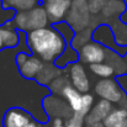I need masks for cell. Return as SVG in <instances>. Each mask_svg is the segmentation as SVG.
I'll return each instance as SVG.
<instances>
[{
	"label": "cell",
	"instance_id": "1",
	"mask_svg": "<svg viewBox=\"0 0 127 127\" xmlns=\"http://www.w3.org/2000/svg\"><path fill=\"white\" fill-rule=\"evenodd\" d=\"M27 46L32 54L46 63H54L65 51L67 42L62 33L53 26L27 32Z\"/></svg>",
	"mask_w": 127,
	"mask_h": 127
},
{
	"label": "cell",
	"instance_id": "2",
	"mask_svg": "<svg viewBox=\"0 0 127 127\" xmlns=\"http://www.w3.org/2000/svg\"><path fill=\"white\" fill-rule=\"evenodd\" d=\"M12 24L17 30L24 32H30L37 29L47 27L52 25L49 22L48 15L42 5H38L29 11H19L12 19Z\"/></svg>",
	"mask_w": 127,
	"mask_h": 127
},
{
	"label": "cell",
	"instance_id": "3",
	"mask_svg": "<svg viewBox=\"0 0 127 127\" xmlns=\"http://www.w3.org/2000/svg\"><path fill=\"white\" fill-rule=\"evenodd\" d=\"M94 91L100 99L107 100L111 104H117L121 109L127 111V95L115 78L100 79L95 85Z\"/></svg>",
	"mask_w": 127,
	"mask_h": 127
},
{
	"label": "cell",
	"instance_id": "4",
	"mask_svg": "<svg viewBox=\"0 0 127 127\" xmlns=\"http://www.w3.org/2000/svg\"><path fill=\"white\" fill-rule=\"evenodd\" d=\"M15 63L19 73L29 80H36L46 64V62H43L37 56L29 54L26 52H19L15 57Z\"/></svg>",
	"mask_w": 127,
	"mask_h": 127
},
{
	"label": "cell",
	"instance_id": "5",
	"mask_svg": "<svg viewBox=\"0 0 127 127\" xmlns=\"http://www.w3.org/2000/svg\"><path fill=\"white\" fill-rule=\"evenodd\" d=\"M91 12L84 0H73L72 7L67 15L65 21L77 31L82 32L91 26Z\"/></svg>",
	"mask_w": 127,
	"mask_h": 127
},
{
	"label": "cell",
	"instance_id": "6",
	"mask_svg": "<svg viewBox=\"0 0 127 127\" xmlns=\"http://www.w3.org/2000/svg\"><path fill=\"white\" fill-rule=\"evenodd\" d=\"M78 52H79V62L85 63L88 65L106 62L107 47H105L104 44L96 42L94 40L83 44L78 49Z\"/></svg>",
	"mask_w": 127,
	"mask_h": 127
},
{
	"label": "cell",
	"instance_id": "7",
	"mask_svg": "<svg viewBox=\"0 0 127 127\" xmlns=\"http://www.w3.org/2000/svg\"><path fill=\"white\" fill-rule=\"evenodd\" d=\"M42 6L44 7L49 22L52 25L64 21L73 4V0H42Z\"/></svg>",
	"mask_w": 127,
	"mask_h": 127
},
{
	"label": "cell",
	"instance_id": "8",
	"mask_svg": "<svg viewBox=\"0 0 127 127\" xmlns=\"http://www.w3.org/2000/svg\"><path fill=\"white\" fill-rule=\"evenodd\" d=\"M69 73V80L77 90H79L82 94L89 93L90 90V80L88 78L86 70L82 62H75L65 68Z\"/></svg>",
	"mask_w": 127,
	"mask_h": 127
},
{
	"label": "cell",
	"instance_id": "9",
	"mask_svg": "<svg viewBox=\"0 0 127 127\" xmlns=\"http://www.w3.org/2000/svg\"><path fill=\"white\" fill-rule=\"evenodd\" d=\"M33 117L22 107H10L2 117V127H26Z\"/></svg>",
	"mask_w": 127,
	"mask_h": 127
},
{
	"label": "cell",
	"instance_id": "10",
	"mask_svg": "<svg viewBox=\"0 0 127 127\" xmlns=\"http://www.w3.org/2000/svg\"><path fill=\"white\" fill-rule=\"evenodd\" d=\"M20 44L19 30L14 26L12 20L0 25V51L15 48Z\"/></svg>",
	"mask_w": 127,
	"mask_h": 127
},
{
	"label": "cell",
	"instance_id": "11",
	"mask_svg": "<svg viewBox=\"0 0 127 127\" xmlns=\"http://www.w3.org/2000/svg\"><path fill=\"white\" fill-rule=\"evenodd\" d=\"M114 110L112 104L107 100L100 99L90 110L88 116L85 117V124H91V122H104L105 119L111 114Z\"/></svg>",
	"mask_w": 127,
	"mask_h": 127
},
{
	"label": "cell",
	"instance_id": "12",
	"mask_svg": "<svg viewBox=\"0 0 127 127\" xmlns=\"http://www.w3.org/2000/svg\"><path fill=\"white\" fill-rule=\"evenodd\" d=\"M61 96L69 104L73 112H79L80 111L82 102H83V94L79 90H77L70 83L64 86V89L61 93Z\"/></svg>",
	"mask_w": 127,
	"mask_h": 127
},
{
	"label": "cell",
	"instance_id": "13",
	"mask_svg": "<svg viewBox=\"0 0 127 127\" xmlns=\"http://www.w3.org/2000/svg\"><path fill=\"white\" fill-rule=\"evenodd\" d=\"M109 26L112 30V35L115 38V43L119 47L127 48V24L121 20V17H117L112 20Z\"/></svg>",
	"mask_w": 127,
	"mask_h": 127
},
{
	"label": "cell",
	"instance_id": "14",
	"mask_svg": "<svg viewBox=\"0 0 127 127\" xmlns=\"http://www.w3.org/2000/svg\"><path fill=\"white\" fill-rule=\"evenodd\" d=\"M64 69H61L58 67L54 65V63H46L43 67L42 72L38 74L37 77V83L43 85V86H48L51 82H54L58 77L62 75Z\"/></svg>",
	"mask_w": 127,
	"mask_h": 127
},
{
	"label": "cell",
	"instance_id": "15",
	"mask_svg": "<svg viewBox=\"0 0 127 127\" xmlns=\"http://www.w3.org/2000/svg\"><path fill=\"white\" fill-rule=\"evenodd\" d=\"M38 0H1L2 9L19 11H29L36 6H38Z\"/></svg>",
	"mask_w": 127,
	"mask_h": 127
},
{
	"label": "cell",
	"instance_id": "16",
	"mask_svg": "<svg viewBox=\"0 0 127 127\" xmlns=\"http://www.w3.org/2000/svg\"><path fill=\"white\" fill-rule=\"evenodd\" d=\"M89 70L95 74L96 77H99L100 79H110L114 75L116 77V72L114 69L112 65H110L106 62L102 63H95V64H90L89 65Z\"/></svg>",
	"mask_w": 127,
	"mask_h": 127
},
{
	"label": "cell",
	"instance_id": "17",
	"mask_svg": "<svg viewBox=\"0 0 127 127\" xmlns=\"http://www.w3.org/2000/svg\"><path fill=\"white\" fill-rule=\"evenodd\" d=\"M126 119L127 111L121 107H117V109H114L111 111V114L105 119L104 125H105V127H122Z\"/></svg>",
	"mask_w": 127,
	"mask_h": 127
},
{
	"label": "cell",
	"instance_id": "18",
	"mask_svg": "<svg viewBox=\"0 0 127 127\" xmlns=\"http://www.w3.org/2000/svg\"><path fill=\"white\" fill-rule=\"evenodd\" d=\"M93 105H94V96L89 93H85L83 94V102H82V109L78 114L83 115L84 117L88 116V114L90 112V110L93 109Z\"/></svg>",
	"mask_w": 127,
	"mask_h": 127
},
{
	"label": "cell",
	"instance_id": "19",
	"mask_svg": "<svg viewBox=\"0 0 127 127\" xmlns=\"http://www.w3.org/2000/svg\"><path fill=\"white\" fill-rule=\"evenodd\" d=\"M65 127H83L85 125V117L78 112H73L69 119L64 121Z\"/></svg>",
	"mask_w": 127,
	"mask_h": 127
},
{
	"label": "cell",
	"instance_id": "20",
	"mask_svg": "<svg viewBox=\"0 0 127 127\" xmlns=\"http://www.w3.org/2000/svg\"><path fill=\"white\" fill-rule=\"evenodd\" d=\"M91 12V15H96L99 12H101V10L104 9L105 4L107 0H84Z\"/></svg>",
	"mask_w": 127,
	"mask_h": 127
},
{
	"label": "cell",
	"instance_id": "21",
	"mask_svg": "<svg viewBox=\"0 0 127 127\" xmlns=\"http://www.w3.org/2000/svg\"><path fill=\"white\" fill-rule=\"evenodd\" d=\"M115 79L117 80V83L120 84V86L122 88V90L125 91V94L127 95V73L126 74H120V75L115 77Z\"/></svg>",
	"mask_w": 127,
	"mask_h": 127
},
{
	"label": "cell",
	"instance_id": "22",
	"mask_svg": "<svg viewBox=\"0 0 127 127\" xmlns=\"http://www.w3.org/2000/svg\"><path fill=\"white\" fill-rule=\"evenodd\" d=\"M52 127H65L63 119H54L52 121Z\"/></svg>",
	"mask_w": 127,
	"mask_h": 127
},
{
	"label": "cell",
	"instance_id": "23",
	"mask_svg": "<svg viewBox=\"0 0 127 127\" xmlns=\"http://www.w3.org/2000/svg\"><path fill=\"white\" fill-rule=\"evenodd\" d=\"M86 127H105L104 122H91V124H85Z\"/></svg>",
	"mask_w": 127,
	"mask_h": 127
},
{
	"label": "cell",
	"instance_id": "24",
	"mask_svg": "<svg viewBox=\"0 0 127 127\" xmlns=\"http://www.w3.org/2000/svg\"><path fill=\"white\" fill-rule=\"evenodd\" d=\"M26 127H41V126H40V124H38L37 121H35V119H33V120H32V121H31Z\"/></svg>",
	"mask_w": 127,
	"mask_h": 127
},
{
	"label": "cell",
	"instance_id": "25",
	"mask_svg": "<svg viewBox=\"0 0 127 127\" xmlns=\"http://www.w3.org/2000/svg\"><path fill=\"white\" fill-rule=\"evenodd\" d=\"M124 59H125V62H126V65H127V53L124 56Z\"/></svg>",
	"mask_w": 127,
	"mask_h": 127
},
{
	"label": "cell",
	"instance_id": "26",
	"mask_svg": "<svg viewBox=\"0 0 127 127\" xmlns=\"http://www.w3.org/2000/svg\"><path fill=\"white\" fill-rule=\"evenodd\" d=\"M122 127H127V119H126V121H125V124L122 125Z\"/></svg>",
	"mask_w": 127,
	"mask_h": 127
},
{
	"label": "cell",
	"instance_id": "27",
	"mask_svg": "<svg viewBox=\"0 0 127 127\" xmlns=\"http://www.w3.org/2000/svg\"><path fill=\"white\" fill-rule=\"evenodd\" d=\"M0 2H1V0H0Z\"/></svg>",
	"mask_w": 127,
	"mask_h": 127
}]
</instances>
